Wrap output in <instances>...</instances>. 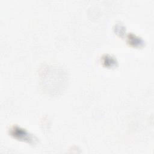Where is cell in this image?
Masks as SVG:
<instances>
[{
    "mask_svg": "<svg viewBox=\"0 0 154 154\" xmlns=\"http://www.w3.org/2000/svg\"><path fill=\"white\" fill-rule=\"evenodd\" d=\"M10 134L14 138L31 144H36L38 143V139L35 137L17 126H13L10 128Z\"/></svg>",
    "mask_w": 154,
    "mask_h": 154,
    "instance_id": "cell-1",
    "label": "cell"
},
{
    "mask_svg": "<svg viewBox=\"0 0 154 154\" xmlns=\"http://www.w3.org/2000/svg\"><path fill=\"white\" fill-rule=\"evenodd\" d=\"M110 62L112 64H116V63L117 62H116V60L114 58H112L111 57H108V56H105V58H103V63L105 64V66H108V67H112L111 64H110Z\"/></svg>",
    "mask_w": 154,
    "mask_h": 154,
    "instance_id": "cell-2",
    "label": "cell"
}]
</instances>
